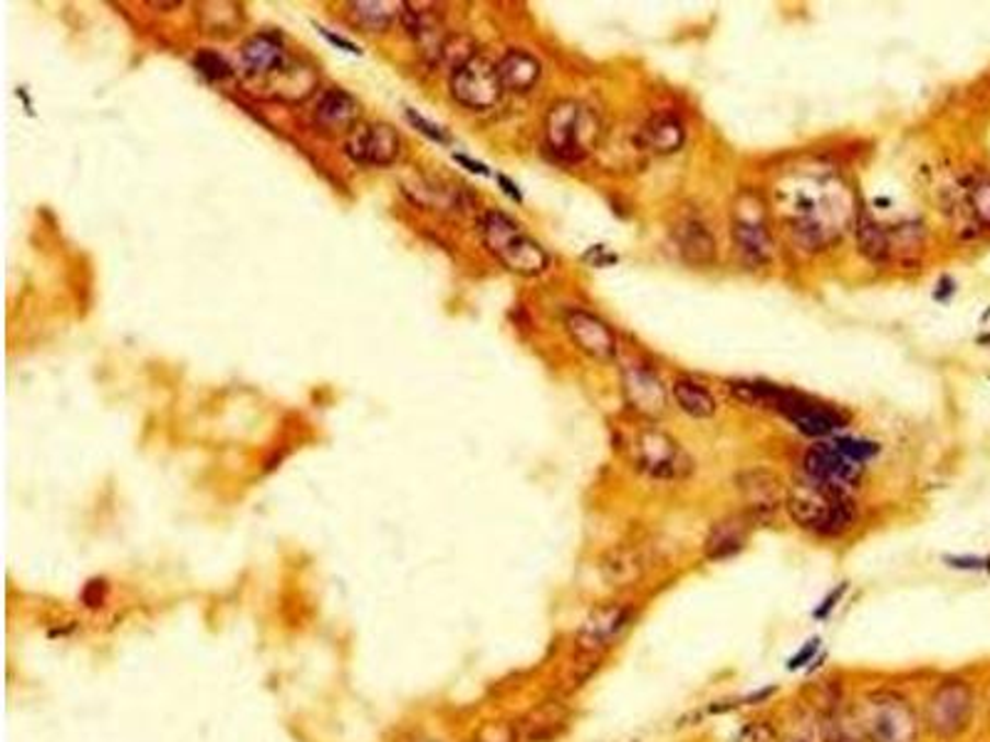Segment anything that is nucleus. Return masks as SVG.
Returning <instances> with one entry per match:
<instances>
[{
    "label": "nucleus",
    "mask_w": 990,
    "mask_h": 742,
    "mask_svg": "<svg viewBox=\"0 0 990 742\" xmlns=\"http://www.w3.org/2000/svg\"><path fill=\"white\" fill-rule=\"evenodd\" d=\"M785 510L799 530L825 540L847 535L856 522V506L850 492L817 483L803 473L787 485Z\"/></svg>",
    "instance_id": "1"
},
{
    "label": "nucleus",
    "mask_w": 990,
    "mask_h": 742,
    "mask_svg": "<svg viewBox=\"0 0 990 742\" xmlns=\"http://www.w3.org/2000/svg\"><path fill=\"white\" fill-rule=\"evenodd\" d=\"M854 720L866 742H921L919 708L899 688H870L854 708Z\"/></svg>",
    "instance_id": "2"
},
{
    "label": "nucleus",
    "mask_w": 990,
    "mask_h": 742,
    "mask_svg": "<svg viewBox=\"0 0 990 742\" xmlns=\"http://www.w3.org/2000/svg\"><path fill=\"white\" fill-rule=\"evenodd\" d=\"M976 710L978 696L974 683L960 675H948L939 681L923 700V730L939 742H958L974 728Z\"/></svg>",
    "instance_id": "3"
},
{
    "label": "nucleus",
    "mask_w": 990,
    "mask_h": 742,
    "mask_svg": "<svg viewBox=\"0 0 990 742\" xmlns=\"http://www.w3.org/2000/svg\"><path fill=\"white\" fill-rule=\"evenodd\" d=\"M481 237L488 251L498 258L508 270L526 275H540L548 270L550 258L538 241L522 231L510 216L500 211H488L481 218Z\"/></svg>",
    "instance_id": "4"
},
{
    "label": "nucleus",
    "mask_w": 990,
    "mask_h": 742,
    "mask_svg": "<svg viewBox=\"0 0 990 742\" xmlns=\"http://www.w3.org/2000/svg\"><path fill=\"white\" fill-rule=\"evenodd\" d=\"M599 121L585 104L575 100L555 102L545 117V147L555 159L575 164L597 141Z\"/></svg>",
    "instance_id": "5"
},
{
    "label": "nucleus",
    "mask_w": 990,
    "mask_h": 742,
    "mask_svg": "<svg viewBox=\"0 0 990 742\" xmlns=\"http://www.w3.org/2000/svg\"><path fill=\"white\" fill-rule=\"evenodd\" d=\"M636 622V606L624 599H607L595 604L575 629L573 644L579 656H605L612 651Z\"/></svg>",
    "instance_id": "6"
},
{
    "label": "nucleus",
    "mask_w": 990,
    "mask_h": 742,
    "mask_svg": "<svg viewBox=\"0 0 990 742\" xmlns=\"http://www.w3.org/2000/svg\"><path fill=\"white\" fill-rule=\"evenodd\" d=\"M632 465L652 480H683L693 463L689 453L659 428H642L630 445Z\"/></svg>",
    "instance_id": "7"
},
{
    "label": "nucleus",
    "mask_w": 990,
    "mask_h": 742,
    "mask_svg": "<svg viewBox=\"0 0 990 742\" xmlns=\"http://www.w3.org/2000/svg\"><path fill=\"white\" fill-rule=\"evenodd\" d=\"M733 245L740 260L750 265V268H763L773 260V235L768 228L765 204L753 194H743L736 201V213H733L730 225Z\"/></svg>",
    "instance_id": "8"
},
{
    "label": "nucleus",
    "mask_w": 990,
    "mask_h": 742,
    "mask_svg": "<svg viewBox=\"0 0 990 742\" xmlns=\"http://www.w3.org/2000/svg\"><path fill=\"white\" fill-rule=\"evenodd\" d=\"M451 94L469 109H493L503 97L498 65L475 55L471 62L451 72Z\"/></svg>",
    "instance_id": "9"
},
{
    "label": "nucleus",
    "mask_w": 990,
    "mask_h": 742,
    "mask_svg": "<svg viewBox=\"0 0 990 742\" xmlns=\"http://www.w3.org/2000/svg\"><path fill=\"white\" fill-rule=\"evenodd\" d=\"M736 488L743 500V512L753 522L770 520L780 508H785L787 485L773 471L753 468L740 473Z\"/></svg>",
    "instance_id": "10"
},
{
    "label": "nucleus",
    "mask_w": 990,
    "mask_h": 742,
    "mask_svg": "<svg viewBox=\"0 0 990 742\" xmlns=\"http://www.w3.org/2000/svg\"><path fill=\"white\" fill-rule=\"evenodd\" d=\"M347 156L365 166H392L402 154V137L394 127L379 124H357L347 137Z\"/></svg>",
    "instance_id": "11"
},
{
    "label": "nucleus",
    "mask_w": 990,
    "mask_h": 742,
    "mask_svg": "<svg viewBox=\"0 0 990 742\" xmlns=\"http://www.w3.org/2000/svg\"><path fill=\"white\" fill-rule=\"evenodd\" d=\"M862 468L864 465L847 459L832 443L815 445L803 459V475L844 492H850V488L860 483Z\"/></svg>",
    "instance_id": "12"
},
{
    "label": "nucleus",
    "mask_w": 990,
    "mask_h": 742,
    "mask_svg": "<svg viewBox=\"0 0 990 742\" xmlns=\"http://www.w3.org/2000/svg\"><path fill=\"white\" fill-rule=\"evenodd\" d=\"M565 329L579 351L597 361H612L617 357V335L605 320L587 310H569Z\"/></svg>",
    "instance_id": "13"
},
{
    "label": "nucleus",
    "mask_w": 990,
    "mask_h": 742,
    "mask_svg": "<svg viewBox=\"0 0 990 742\" xmlns=\"http://www.w3.org/2000/svg\"><path fill=\"white\" fill-rule=\"evenodd\" d=\"M753 525L756 522L746 512H733V515L716 520L703 540V557L709 563H726V559L738 557L748 545Z\"/></svg>",
    "instance_id": "14"
},
{
    "label": "nucleus",
    "mask_w": 990,
    "mask_h": 742,
    "mask_svg": "<svg viewBox=\"0 0 990 742\" xmlns=\"http://www.w3.org/2000/svg\"><path fill=\"white\" fill-rule=\"evenodd\" d=\"M624 396L636 414L656 418L666 411V392L661 379L649 367L626 364L622 369Z\"/></svg>",
    "instance_id": "15"
},
{
    "label": "nucleus",
    "mask_w": 990,
    "mask_h": 742,
    "mask_svg": "<svg viewBox=\"0 0 990 742\" xmlns=\"http://www.w3.org/2000/svg\"><path fill=\"white\" fill-rule=\"evenodd\" d=\"M649 555H646L644 547L636 545H617L602 557V575L609 587L619 589V592L642 584L646 575H649Z\"/></svg>",
    "instance_id": "16"
},
{
    "label": "nucleus",
    "mask_w": 990,
    "mask_h": 742,
    "mask_svg": "<svg viewBox=\"0 0 990 742\" xmlns=\"http://www.w3.org/2000/svg\"><path fill=\"white\" fill-rule=\"evenodd\" d=\"M243 65L251 78H275L285 68H288V53H285L280 35L275 33H261L253 35L251 40L243 45L241 50Z\"/></svg>",
    "instance_id": "17"
},
{
    "label": "nucleus",
    "mask_w": 990,
    "mask_h": 742,
    "mask_svg": "<svg viewBox=\"0 0 990 742\" xmlns=\"http://www.w3.org/2000/svg\"><path fill=\"white\" fill-rule=\"evenodd\" d=\"M359 117V104L345 90H327L322 94L315 109V127L325 135H342V131H352L357 127Z\"/></svg>",
    "instance_id": "18"
},
{
    "label": "nucleus",
    "mask_w": 990,
    "mask_h": 742,
    "mask_svg": "<svg viewBox=\"0 0 990 742\" xmlns=\"http://www.w3.org/2000/svg\"><path fill=\"white\" fill-rule=\"evenodd\" d=\"M402 23L404 31L424 47L439 55L444 45V18L431 3H402Z\"/></svg>",
    "instance_id": "19"
},
{
    "label": "nucleus",
    "mask_w": 990,
    "mask_h": 742,
    "mask_svg": "<svg viewBox=\"0 0 990 742\" xmlns=\"http://www.w3.org/2000/svg\"><path fill=\"white\" fill-rule=\"evenodd\" d=\"M785 416L799 428V431L805 436H813V439H822V436H830L837 428L844 426V416L837 414L834 408L815 404L810 398L799 394L793 398V404L785 408Z\"/></svg>",
    "instance_id": "20"
},
{
    "label": "nucleus",
    "mask_w": 990,
    "mask_h": 742,
    "mask_svg": "<svg viewBox=\"0 0 990 742\" xmlns=\"http://www.w3.org/2000/svg\"><path fill=\"white\" fill-rule=\"evenodd\" d=\"M540 74V60L526 50H508L498 62V80L503 84V92H530L538 84Z\"/></svg>",
    "instance_id": "21"
},
{
    "label": "nucleus",
    "mask_w": 990,
    "mask_h": 742,
    "mask_svg": "<svg viewBox=\"0 0 990 742\" xmlns=\"http://www.w3.org/2000/svg\"><path fill=\"white\" fill-rule=\"evenodd\" d=\"M676 245H679L681 258L697 268L716 260V241L709 228L699 221H681L676 225Z\"/></svg>",
    "instance_id": "22"
},
{
    "label": "nucleus",
    "mask_w": 990,
    "mask_h": 742,
    "mask_svg": "<svg viewBox=\"0 0 990 742\" xmlns=\"http://www.w3.org/2000/svg\"><path fill=\"white\" fill-rule=\"evenodd\" d=\"M642 137L646 141V147L659 151V154H674L676 149L683 147L687 129H683V124L671 117V114H656V117L644 124Z\"/></svg>",
    "instance_id": "23"
},
{
    "label": "nucleus",
    "mask_w": 990,
    "mask_h": 742,
    "mask_svg": "<svg viewBox=\"0 0 990 742\" xmlns=\"http://www.w3.org/2000/svg\"><path fill=\"white\" fill-rule=\"evenodd\" d=\"M783 742H822V718L813 706H795L783 728Z\"/></svg>",
    "instance_id": "24"
},
{
    "label": "nucleus",
    "mask_w": 990,
    "mask_h": 742,
    "mask_svg": "<svg viewBox=\"0 0 990 742\" xmlns=\"http://www.w3.org/2000/svg\"><path fill=\"white\" fill-rule=\"evenodd\" d=\"M674 398H676V404L681 406V411L693 418H711L713 414H716V402H713L709 389L691 382V379H676Z\"/></svg>",
    "instance_id": "25"
},
{
    "label": "nucleus",
    "mask_w": 990,
    "mask_h": 742,
    "mask_svg": "<svg viewBox=\"0 0 990 742\" xmlns=\"http://www.w3.org/2000/svg\"><path fill=\"white\" fill-rule=\"evenodd\" d=\"M854 231H856V243H860V251L866 255V258H870L872 263L887 260L891 243H889L887 231H884L879 223H874L870 216L862 213L860 218H856Z\"/></svg>",
    "instance_id": "26"
},
{
    "label": "nucleus",
    "mask_w": 990,
    "mask_h": 742,
    "mask_svg": "<svg viewBox=\"0 0 990 742\" xmlns=\"http://www.w3.org/2000/svg\"><path fill=\"white\" fill-rule=\"evenodd\" d=\"M396 8H402V5L382 3V0H377V3H352L349 15H352V21H355L359 27H365L367 33H377V31H387V27L394 23L396 13H402V11H396Z\"/></svg>",
    "instance_id": "27"
},
{
    "label": "nucleus",
    "mask_w": 990,
    "mask_h": 742,
    "mask_svg": "<svg viewBox=\"0 0 990 742\" xmlns=\"http://www.w3.org/2000/svg\"><path fill=\"white\" fill-rule=\"evenodd\" d=\"M822 742H866L854 716L850 718L842 708L822 712Z\"/></svg>",
    "instance_id": "28"
},
{
    "label": "nucleus",
    "mask_w": 990,
    "mask_h": 742,
    "mask_svg": "<svg viewBox=\"0 0 990 742\" xmlns=\"http://www.w3.org/2000/svg\"><path fill=\"white\" fill-rule=\"evenodd\" d=\"M439 57H441V62L449 65L451 72H453V70L463 68L465 62L473 60V57H475V43L471 40L469 35H449L444 40V45H441Z\"/></svg>",
    "instance_id": "29"
},
{
    "label": "nucleus",
    "mask_w": 990,
    "mask_h": 742,
    "mask_svg": "<svg viewBox=\"0 0 990 742\" xmlns=\"http://www.w3.org/2000/svg\"><path fill=\"white\" fill-rule=\"evenodd\" d=\"M733 742H783V730L773 720L753 718L743 722Z\"/></svg>",
    "instance_id": "30"
},
{
    "label": "nucleus",
    "mask_w": 990,
    "mask_h": 742,
    "mask_svg": "<svg viewBox=\"0 0 990 742\" xmlns=\"http://www.w3.org/2000/svg\"><path fill=\"white\" fill-rule=\"evenodd\" d=\"M194 68H196V72L202 74V78H206L208 82H221V80H226V78H231V65H228L221 55L218 53H211V50H204V53H198L196 57H194Z\"/></svg>",
    "instance_id": "31"
},
{
    "label": "nucleus",
    "mask_w": 990,
    "mask_h": 742,
    "mask_svg": "<svg viewBox=\"0 0 990 742\" xmlns=\"http://www.w3.org/2000/svg\"><path fill=\"white\" fill-rule=\"evenodd\" d=\"M968 204L970 211L978 218V223L990 228V178H978L968 188Z\"/></svg>",
    "instance_id": "32"
},
{
    "label": "nucleus",
    "mask_w": 990,
    "mask_h": 742,
    "mask_svg": "<svg viewBox=\"0 0 990 742\" xmlns=\"http://www.w3.org/2000/svg\"><path fill=\"white\" fill-rule=\"evenodd\" d=\"M832 445L842 455H847V459L854 461V463H860V465L866 463V461H872L874 455L879 453L877 443L862 441V439H837V441H832Z\"/></svg>",
    "instance_id": "33"
},
{
    "label": "nucleus",
    "mask_w": 990,
    "mask_h": 742,
    "mask_svg": "<svg viewBox=\"0 0 990 742\" xmlns=\"http://www.w3.org/2000/svg\"><path fill=\"white\" fill-rule=\"evenodd\" d=\"M847 589H850V584H847V582H842L840 587H834L832 592L827 594L820 604H817V608L813 612V618H817V622H825V618H830V614L834 612L837 606H840V602L844 599Z\"/></svg>",
    "instance_id": "34"
},
{
    "label": "nucleus",
    "mask_w": 990,
    "mask_h": 742,
    "mask_svg": "<svg viewBox=\"0 0 990 742\" xmlns=\"http://www.w3.org/2000/svg\"><path fill=\"white\" fill-rule=\"evenodd\" d=\"M406 119L412 121L418 131H424V135H426L428 139L439 141V144H449V135H446V131L439 127V124L426 121V119L422 117V114H416L414 109H406Z\"/></svg>",
    "instance_id": "35"
},
{
    "label": "nucleus",
    "mask_w": 990,
    "mask_h": 742,
    "mask_svg": "<svg viewBox=\"0 0 990 742\" xmlns=\"http://www.w3.org/2000/svg\"><path fill=\"white\" fill-rule=\"evenodd\" d=\"M820 649H822V639H820V636H815V639L807 641V644L803 646V649H799V651L793 656V659L787 661L785 669H787V671H799V669H805L807 663H813V659H815L817 651H820Z\"/></svg>",
    "instance_id": "36"
},
{
    "label": "nucleus",
    "mask_w": 990,
    "mask_h": 742,
    "mask_svg": "<svg viewBox=\"0 0 990 742\" xmlns=\"http://www.w3.org/2000/svg\"><path fill=\"white\" fill-rule=\"evenodd\" d=\"M948 567L966 569V572H990L988 557H946Z\"/></svg>",
    "instance_id": "37"
},
{
    "label": "nucleus",
    "mask_w": 990,
    "mask_h": 742,
    "mask_svg": "<svg viewBox=\"0 0 990 742\" xmlns=\"http://www.w3.org/2000/svg\"><path fill=\"white\" fill-rule=\"evenodd\" d=\"M453 159H456V161H459V164L469 166V171H475V174H483V176H488V169H485L483 164H479V161H471L469 156H461V154H456Z\"/></svg>",
    "instance_id": "38"
},
{
    "label": "nucleus",
    "mask_w": 990,
    "mask_h": 742,
    "mask_svg": "<svg viewBox=\"0 0 990 742\" xmlns=\"http://www.w3.org/2000/svg\"><path fill=\"white\" fill-rule=\"evenodd\" d=\"M320 31H322V27H320ZM322 35H325L332 45H339V47H345L347 53H357V55H359V47H357V45H352L349 40H342V37L332 35V33H327V31H322Z\"/></svg>",
    "instance_id": "39"
},
{
    "label": "nucleus",
    "mask_w": 990,
    "mask_h": 742,
    "mask_svg": "<svg viewBox=\"0 0 990 742\" xmlns=\"http://www.w3.org/2000/svg\"><path fill=\"white\" fill-rule=\"evenodd\" d=\"M498 181H500V186L506 188V194H508L510 198H516V201H522V196H520V192L516 188V184H510V181H508L506 176H498Z\"/></svg>",
    "instance_id": "40"
},
{
    "label": "nucleus",
    "mask_w": 990,
    "mask_h": 742,
    "mask_svg": "<svg viewBox=\"0 0 990 742\" xmlns=\"http://www.w3.org/2000/svg\"><path fill=\"white\" fill-rule=\"evenodd\" d=\"M980 341H983V345H988V341H990V337H983V339H980Z\"/></svg>",
    "instance_id": "41"
}]
</instances>
